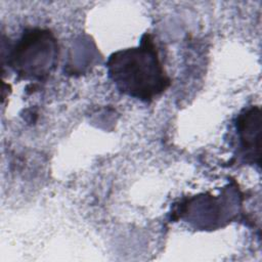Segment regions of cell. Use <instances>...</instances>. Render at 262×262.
Segmentation results:
<instances>
[{
  "label": "cell",
  "instance_id": "6da1fadb",
  "mask_svg": "<svg viewBox=\"0 0 262 262\" xmlns=\"http://www.w3.org/2000/svg\"><path fill=\"white\" fill-rule=\"evenodd\" d=\"M105 68L108 79L121 94L146 103L154 101L172 83L148 32L141 36L138 46L113 52Z\"/></svg>",
  "mask_w": 262,
  "mask_h": 262
},
{
  "label": "cell",
  "instance_id": "3957f363",
  "mask_svg": "<svg viewBox=\"0 0 262 262\" xmlns=\"http://www.w3.org/2000/svg\"><path fill=\"white\" fill-rule=\"evenodd\" d=\"M243 193L234 180L217 195L210 192L185 198L174 206V219H180L196 230H216L242 214Z\"/></svg>",
  "mask_w": 262,
  "mask_h": 262
},
{
  "label": "cell",
  "instance_id": "7a4b0ae2",
  "mask_svg": "<svg viewBox=\"0 0 262 262\" xmlns=\"http://www.w3.org/2000/svg\"><path fill=\"white\" fill-rule=\"evenodd\" d=\"M59 46L49 29L26 28L19 38L8 46L6 64L17 80L45 82L58 63Z\"/></svg>",
  "mask_w": 262,
  "mask_h": 262
},
{
  "label": "cell",
  "instance_id": "277c9868",
  "mask_svg": "<svg viewBox=\"0 0 262 262\" xmlns=\"http://www.w3.org/2000/svg\"><path fill=\"white\" fill-rule=\"evenodd\" d=\"M234 147L235 157L245 165H256L260 168V132H261V108L251 105L243 108L235 117Z\"/></svg>",
  "mask_w": 262,
  "mask_h": 262
}]
</instances>
